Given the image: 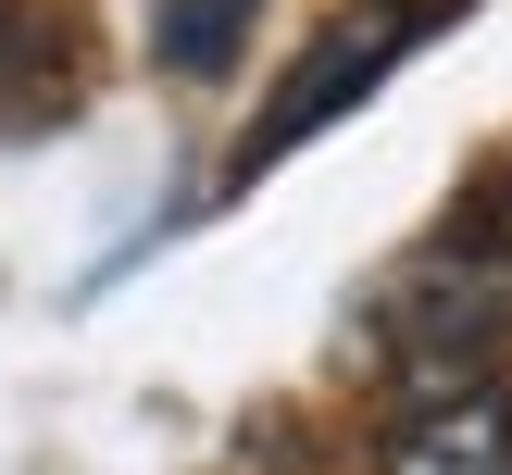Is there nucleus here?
<instances>
[{"label":"nucleus","mask_w":512,"mask_h":475,"mask_svg":"<svg viewBox=\"0 0 512 475\" xmlns=\"http://www.w3.org/2000/svg\"><path fill=\"white\" fill-rule=\"evenodd\" d=\"M438 25H450V0H375V13L325 25V38L300 50V75H288V88L263 100V125H250V138H238V175L288 163L300 138H325V125H338V113H363V100L388 88V75L413 63V50L438 38Z\"/></svg>","instance_id":"nucleus-1"},{"label":"nucleus","mask_w":512,"mask_h":475,"mask_svg":"<svg viewBox=\"0 0 512 475\" xmlns=\"http://www.w3.org/2000/svg\"><path fill=\"white\" fill-rule=\"evenodd\" d=\"M88 113V13L75 0H0V138H50Z\"/></svg>","instance_id":"nucleus-2"},{"label":"nucleus","mask_w":512,"mask_h":475,"mask_svg":"<svg viewBox=\"0 0 512 475\" xmlns=\"http://www.w3.org/2000/svg\"><path fill=\"white\" fill-rule=\"evenodd\" d=\"M388 475H512L500 375H425V400L388 425Z\"/></svg>","instance_id":"nucleus-3"},{"label":"nucleus","mask_w":512,"mask_h":475,"mask_svg":"<svg viewBox=\"0 0 512 475\" xmlns=\"http://www.w3.org/2000/svg\"><path fill=\"white\" fill-rule=\"evenodd\" d=\"M250 25H263V0H150V50H163V75H238Z\"/></svg>","instance_id":"nucleus-4"}]
</instances>
